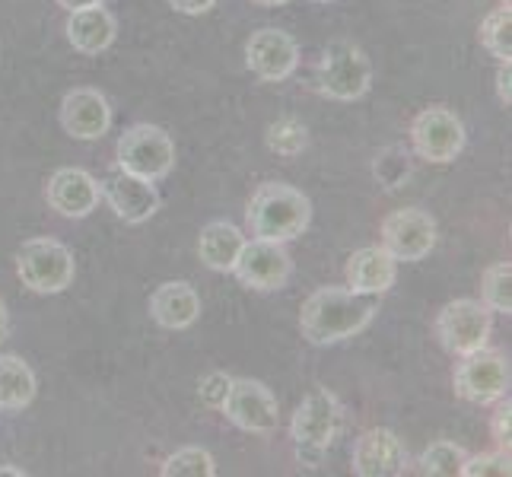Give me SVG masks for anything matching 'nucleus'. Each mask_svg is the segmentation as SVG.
Here are the masks:
<instances>
[{"mask_svg":"<svg viewBox=\"0 0 512 477\" xmlns=\"http://www.w3.org/2000/svg\"><path fill=\"white\" fill-rule=\"evenodd\" d=\"M379 299L376 293H357L350 287H322L299 309V331L315 347L347 341L373 322Z\"/></svg>","mask_w":512,"mask_h":477,"instance_id":"1","label":"nucleus"},{"mask_svg":"<svg viewBox=\"0 0 512 477\" xmlns=\"http://www.w3.org/2000/svg\"><path fill=\"white\" fill-rule=\"evenodd\" d=\"M245 220H249V229L255 239L290 242L296 236H303V229L309 226L312 204L306 194L296 191L293 185L268 182L252 194Z\"/></svg>","mask_w":512,"mask_h":477,"instance_id":"2","label":"nucleus"},{"mask_svg":"<svg viewBox=\"0 0 512 477\" xmlns=\"http://www.w3.org/2000/svg\"><path fill=\"white\" fill-rule=\"evenodd\" d=\"M341 420H344V411L328 388H315V392H309L299 401L293 423H290L296 462L306 468H319L328 446L334 443V436L341 430Z\"/></svg>","mask_w":512,"mask_h":477,"instance_id":"3","label":"nucleus"},{"mask_svg":"<svg viewBox=\"0 0 512 477\" xmlns=\"http://www.w3.org/2000/svg\"><path fill=\"white\" fill-rule=\"evenodd\" d=\"M369 83H373V64H369L366 51L347 39H334L325 55L315 67V86L319 93L338 102H353L366 96Z\"/></svg>","mask_w":512,"mask_h":477,"instance_id":"4","label":"nucleus"},{"mask_svg":"<svg viewBox=\"0 0 512 477\" xmlns=\"http://www.w3.org/2000/svg\"><path fill=\"white\" fill-rule=\"evenodd\" d=\"M16 274L32 293H64L77 274L74 252L58 239H29L16 252Z\"/></svg>","mask_w":512,"mask_h":477,"instance_id":"5","label":"nucleus"},{"mask_svg":"<svg viewBox=\"0 0 512 477\" xmlns=\"http://www.w3.org/2000/svg\"><path fill=\"white\" fill-rule=\"evenodd\" d=\"M118 169H125L140 179L160 182L175 166V144L172 137L156 125H134L118 137Z\"/></svg>","mask_w":512,"mask_h":477,"instance_id":"6","label":"nucleus"},{"mask_svg":"<svg viewBox=\"0 0 512 477\" xmlns=\"http://www.w3.org/2000/svg\"><path fill=\"white\" fill-rule=\"evenodd\" d=\"M455 395L468 404H493L509 392V360L500 350L481 347L465 353L462 363L455 366Z\"/></svg>","mask_w":512,"mask_h":477,"instance_id":"7","label":"nucleus"},{"mask_svg":"<svg viewBox=\"0 0 512 477\" xmlns=\"http://www.w3.org/2000/svg\"><path fill=\"white\" fill-rule=\"evenodd\" d=\"M490 331V309L481 299H455L436 315V338L452 357H465V353L487 347Z\"/></svg>","mask_w":512,"mask_h":477,"instance_id":"8","label":"nucleus"},{"mask_svg":"<svg viewBox=\"0 0 512 477\" xmlns=\"http://www.w3.org/2000/svg\"><path fill=\"white\" fill-rule=\"evenodd\" d=\"M220 411L226 414L229 423H236L245 433L268 436L280 427V408H277L274 392L255 379H233Z\"/></svg>","mask_w":512,"mask_h":477,"instance_id":"9","label":"nucleus"},{"mask_svg":"<svg viewBox=\"0 0 512 477\" xmlns=\"http://www.w3.org/2000/svg\"><path fill=\"white\" fill-rule=\"evenodd\" d=\"M233 274L239 277L242 287L271 293V290L287 287V280L293 274V261L284 249V242L252 239L242 245V252L233 264Z\"/></svg>","mask_w":512,"mask_h":477,"instance_id":"10","label":"nucleus"},{"mask_svg":"<svg viewBox=\"0 0 512 477\" xmlns=\"http://www.w3.org/2000/svg\"><path fill=\"white\" fill-rule=\"evenodd\" d=\"M411 140L420 159L443 166L465 150V125L455 112L443 109V105H433V109H423L414 118Z\"/></svg>","mask_w":512,"mask_h":477,"instance_id":"11","label":"nucleus"},{"mask_svg":"<svg viewBox=\"0 0 512 477\" xmlns=\"http://www.w3.org/2000/svg\"><path fill=\"white\" fill-rule=\"evenodd\" d=\"M436 245V223L417 207L392 210L382 220V249L395 261H420Z\"/></svg>","mask_w":512,"mask_h":477,"instance_id":"12","label":"nucleus"},{"mask_svg":"<svg viewBox=\"0 0 512 477\" xmlns=\"http://www.w3.org/2000/svg\"><path fill=\"white\" fill-rule=\"evenodd\" d=\"M245 64L264 83L287 80L299 64V48L287 32L280 29H258L245 42Z\"/></svg>","mask_w":512,"mask_h":477,"instance_id":"13","label":"nucleus"},{"mask_svg":"<svg viewBox=\"0 0 512 477\" xmlns=\"http://www.w3.org/2000/svg\"><path fill=\"white\" fill-rule=\"evenodd\" d=\"M102 198L109 201L118 220L125 223H147L156 210H160V191L150 179H140L125 169L112 172L109 179L102 182Z\"/></svg>","mask_w":512,"mask_h":477,"instance_id":"14","label":"nucleus"},{"mask_svg":"<svg viewBox=\"0 0 512 477\" xmlns=\"http://www.w3.org/2000/svg\"><path fill=\"white\" fill-rule=\"evenodd\" d=\"M48 207L67 220L90 217L102 201V185L86 169H58L45 185Z\"/></svg>","mask_w":512,"mask_h":477,"instance_id":"15","label":"nucleus"},{"mask_svg":"<svg viewBox=\"0 0 512 477\" xmlns=\"http://www.w3.org/2000/svg\"><path fill=\"white\" fill-rule=\"evenodd\" d=\"M404 462H408V452L398 433L388 427L366 430L353 446V474L360 477H395L404 471Z\"/></svg>","mask_w":512,"mask_h":477,"instance_id":"16","label":"nucleus"},{"mask_svg":"<svg viewBox=\"0 0 512 477\" xmlns=\"http://www.w3.org/2000/svg\"><path fill=\"white\" fill-rule=\"evenodd\" d=\"M61 125L74 140H99L112 128V105L99 90H70L61 102Z\"/></svg>","mask_w":512,"mask_h":477,"instance_id":"17","label":"nucleus"},{"mask_svg":"<svg viewBox=\"0 0 512 477\" xmlns=\"http://www.w3.org/2000/svg\"><path fill=\"white\" fill-rule=\"evenodd\" d=\"M150 318L166 331H185L201 318V296L185 280L160 284L150 296Z\"/></svg>","mask_w":512,"mask_h":477,"instance_id":"18","label":"nucleus"},{"mask_svg":"<svg viewBox=\"0 0 512 477\" xmlns=\"http://www.w3.org/2000/svg\"><path fill=\"white\" fill-rule=\"evenodd\" d=\"M347 287L357 290V293H388L395 287V277H398V261L388 255L382 245H366V249H357L347 258Z\"/></svg>","mask_w":512,"mask_h":477,"instance_id":"19","label":"nucleus"},{"mask_svg":"<svg viewBox=\"0 0 512 477\" xmlns=\"http://www.w3.org/2000/svg\"><path fill=\"white\" fill-rule=\"evenodd\" d=\"M115 16L105 10L102 4L74 10L67 20V42L74 45L80 55H99L115 42Z\"/></svg>","mask_w":512,"mask_h":477,"instance_id":"20","label":"nucleus"},{"mask_svg":"<svg viewBox=\"0 0 512 477\" xmlns=\"http://www.w3.org/2000/svg\"><path fill=\"white\" fill-rule=\"evenodd\" d=\"M242 245H245V236L239 226L226 223V220H214L201 229L198 255L210 271H233Z\"/></svg>","mask_w":512,"mask_h":477,"instance_id":"21","label":"nucleus"},{"mask_svg":"<svg viewBox=\"0 0 512 477\" xmlns=\"http://www.w3.org/2000/svg\"><path fill=\"white\" fill-rule=\"evenodd\" d=\"M35 398V373L26 360L0 353V411H23Z\"/></svg>","mask_w":512,"mask_h":477,"instance_id":"22","label":"nucleus"},{"mask_svg":"<svg viewBox=\"0 0 512 477\" xmlns=\"http://www.w3.org/2000/svg\"><path fill=\"white\" fill-rule=\"evenodd\" d=\"M481 296H484L481 303L490 312H500V315L512 312V264L509 261H497L484 271Z\"/></svg>","mask_w":512,"mask_h":477,"instance_id":"23","label":"nucleus"},{"mask_svg":"<svg viewBox=\"0 0 512 477\" xmlns=\"http://www.w3.org/2000/svg\"><path fill=\"white\" fill-rule=\"evenodd\" d=\"M481 45L497 61L512 58V10H509V4L487 13V20L481 23Z\"/></svg>","mask_w":512,"mask_h":477,"instance_id":"24","label":"nucleus"},{"mask_svg":"<svg viewBox=\"0 0 512 477\" xmlns=\"http://www.w3.org/2000/svg\"><path fill=\"white\" fill-rule=\"evenodd\" d=\"M163 474L166 477H214L217 462H214V455H210L207 449L188 446V449H179L175 455L166 458Z\"/></svg>","mask_w":512,"mask_h":477,"instance_id":"25","label":"nucleus"},{"mask_svg":"<svg viewBox=\"0 0 512 477\" xmlns=\"http://www.w3.org/2000/svg\"><path fill=\"white\" fill-rule=\"evenodd\" d=\"M465 449L455 443H433L430 449H423L420 455V471L433 477H455L465 465Z\"/></svg>","mask_w":512,"mask_h":477,"instance_id":"26","label":"nucleus"},{"mask_svg":"<svg viewBox=\"0 0 512 477\" xmlns=\"http://www.w3.org/2000/svg\"><path fill=\"white\" fill-rule=\"evenodd\" d=\"M306 144H309V131L296 118H280L268 128V147L277 156H299L306 150Z\"/></svg>","mask_w":512,"mask_h":477,"instance_id":"27","label":"nucleus"},{"mask_svg":"<svg viewBox=\"0 0 512 477\" xmlns=\"http://www.w3.org/2000/svg\"><path fill=\"white\" fill-rule=\"evenodd\" d=\"M373 172H376V179H379V185L385 191H395L411 175V156H408V150H404V147H388V150H382L376 156Z\"/></svg>","mask_w":512,"mask_h":477,"instance_id":"28","label":"nucleus"},{"mask_svg":"<svg viewBox=\"0 0 512 477\" xmlns=\"http://www.w3.org/2000/svg\"><path fill=\"white\" fill-rule=\"evenodd\" d=\"M462 477H509V452H490V455H474V458H465Z\"/></svg>","mask_w":512,"mask_h":477,"instance_id":"29","label":"nucleus"},{"mask_svg":"<svg viewBox=\"0 0 512 477\" xmlns=\"http://www.w3.org/2000/svg\"><path fill=\"white\" fill-rule=\"evenodd\" d=\"M229 385H233V379H229L226 373H207L198 385V398L207 404V408H214L220 411L223 408V401L229 395Z\"/></svg>","mask_w":512,"mask_h":477,"instance_id":"30","label":"nucleus"},{"mask_svg":"<svg viewBox=\"0 0 512 477\" xmlns=\"http://www.w3.org/2000/svg\"><path fill=\"white\" fill-rule=\"evenodd\" d=\"M509 414H512L509 401H503L497 414H493V439H497V446L503 452H509Z\"/></svg>","mask_w":512,"mask_h":477,"instance_id":"31","label":"nucleus"},{"mask_svg":"<svg viewBox=\"0 0 512 477\" xmlns=\"http://www.w3.org/2000/svg\"><path fill=\"white\" fill-rule=\"evenodd\" d=\"M166 4H169L175 13H185V16H201V13H207L210 7H214L217 0H166Z\"/></svg>","mask_w":512,"mask_h":477,"instance_id":"32","label":"nucleus"},{"mask_svg":"<svg viewBox=\"0 0 512 477\" xmlns=\"http://www.w3.org/2000/svg\"><path fill=\"white\" fill-rule=\"evenodd\" d=\"M512 74H509V61H500V70H497V96H500V102L503 105H509V99H512Z\"/></svg>","mask_w":512,"mask_h":477,"instance_id":"33","label":"nucleus"},{"mask_svg":"<svg viewBox=\"0 0 512 477\" xmlns=\"http://www.w3.org/2000/svg\"><path fill=\"white\" fill-rule=\"evenodd\" d=\"M96 4H102V0H58V7H64L67 13L83 10V7H96Z\"/></svg>","mask_w":512,"mask_h":477,"instance_id":"34","label":"nucleus"},{"mask_svg":"<svg viewBox=\"0 0 512 477\" xmlns=\"http://www.w3.org/2000/svg\"><path fill=\"white\" fill-rule=\"evenodd\" d=\"M7 338H10V312L4 303H0V344H4Z\"/></svg>","mask_w":512,"mask_h":477,"instance_id":"35","label":"nucleus"},{"mask_svg":"<svg viewBox=\"0 0 512 477\" xmlns=\"http://www.w3.org/2000/svg\"><path fill=\"white\" fill-rule=\"evenodd\" d=\"M4 474H13V477H26V471L23 468H10V465H0V477Z\"/></svg>","mask_w":512,"mask_h":477,"instance_id":"36","label":"nucleus"},{"mask_svg":"<svg viewBox=\"0 0 512 477\" xmlns=\"http://www.w3.org/2000/svg\"><path fill=\"white\" fill-rule=\"evenodd\" d=\"M255 4H261V7H284L287 0H255Z\"/></svg>","mask_w":512,"mask_h":477,"instance_id":"37","label":"nucleus"},{"mask_svg":"<svg viewBox=\"0 0 512 477\" xmlns=\"http://www.w3.org/2000/svg\"><path fill=\"white\" fill-rule=\"evenodd\" d=\"M319 4H328V0H319Z\"/></svg>","mask_w":512,"mask_h":477,"instance_id":"38","label":"nucleus"}]
</instances>
